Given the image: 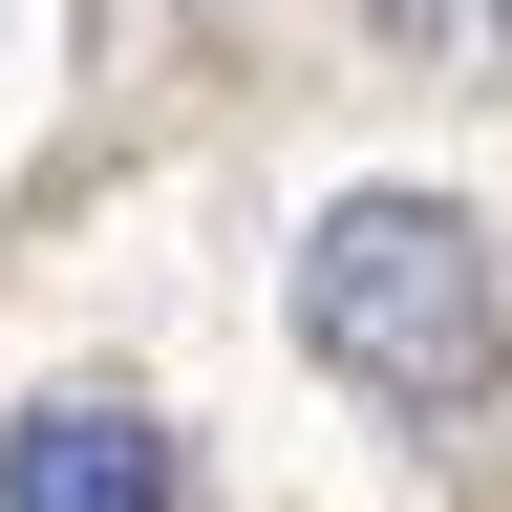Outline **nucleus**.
<instances>
[{
  "mask_svg": "<svg viewBox=\"0 0 512 512\" xmlns=\"http://www.w3.org/2000/svg\"><path fill=\"white\" fill-rule=\"evenodd\" d=\"M491 22H512V0H491Z\"/></svg>",
  "mask_w": 512,
  "mask_h": 512,
  "instance_id": "20e7f679",
  "label": "nucleus"
},
{
  "mask_svg": "<svg viewBox=\"0 0 512 512\" xmlns=\"http://www.w3.org/2000/svg\"><path fill=\"white\" fill-rule=\"evenodd\" d=\"M299 363L363 384V406H406V427H448V406L512 363L491 235L448 214V192H342V214L299 235Z\"/></svg>",
  "mask_w": 512,
  "mask_h": 512,
  "instance_id": "f257e3e1",
  "label": "nucleus"
},
{
  "mask_svg": "<svg viewBox=\"0 0 512 512\" xmlns=\"http://www.w3.org/2000/svg\"><path fill=\"white\" fill-rule=\"evenodd\" d=\"M0 512H171V427L150 406H22L0 427Z\"/></svg>",
  "mask_w": 512,
  "mask_h": 512,
  "instance_id": "f03ea898",
  "label": "nucleus"
},
{
  "mask_svg": "<svg viewBox=\"0 0 512 512\" xmlns=\"http://www.w3.org/2000/svg\"><path fill=\"white\" fill-rule=\"evenodd\" d=\"M448 22H470V0H384V43H448Z\"/></svg>",
  "mask_w": 512,
  "mask_h": 512,
  "instance_id": "7ed1b4c3",
  "label": "nucleus"
}]
</instances>
